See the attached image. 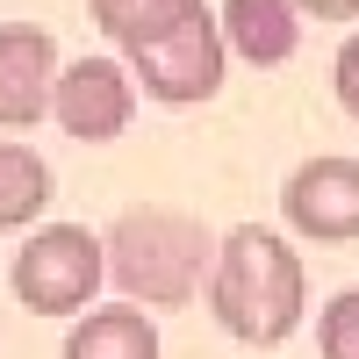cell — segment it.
<instances>
[{
    "label": "cell",
    "mask_w": 359,
    "mask_h": 359,
    "mask_svg": "<svg viewBox=\"0 0 359 359\" xmlns=\"http://www.w3.org/2000/svg\"><path fill=\"white\" fill-rule=\"evenodd\" d=\"M208 309L245 345L294 338V323L309 309V273H302V259H294V245L280 230L237 223L216 245V266H208Z\"/></svg>",
    "instance_id": "obj_1"
},
{
    "label": "cell",
    "mask_w": 359,
    "mask_h": 359,
    "mask_svg": "<svg viewBox=\"0 0 359 359\" xmlns=\"http://www.w3.org/2000/svg\"><path fill=\"white\" fill-rule=\"evenodd\" d=\"M101 266L130 294V309H187L201 294V273L216 266V237L180 208H123L101 237Z\"/></svg>",
    "instance_id": "obj_2"
},
{
    "label": "cell",
    "mask_w": 359,
    "mask_h": 359,
    "mask_svg": "<svg viewBox=\"0 0 359 359\" xmlns=\"http://www.w3.org/2000/svg\"><path fill=\"white\" fill-rule=\"evenodd\" d=\"M8 280L22 294V309H36V316H79L86 302H94V287L108 280L101 237L86 230V223H43L15 252V273Z\"/></svg>",
    "instance_id": "obj_3"
},
{
    "label": "cell",
    "mask_w": 359,
    "mask_h": 359,
    "mask_svg": "<svg viewBox=\"0 0 359 359\" xmlns=\"http://www.w3.org/2000/svg\"><path fill=\"white\" fill-rule=\"evenodd\" d=\"M223 65H230V50H223L216 8H201V15L180 22L165 43L137 50L130 57V79H144V94L165 101V108H194V101H216L223 94Z\"/></svg>",
    "instance_id": "obj_4"
},
{
    "label": "cell",
    "mask_w": 359,
    "mask_h": 359,
    "mask_svg": "<svg viewBox=\"0 0 359 359\" xmlns=\"http://www.w3.org/2000/svg\"><path fill=\"white\" fill-rule=\"evenodd\" d=\"M280 216L294 237L316 245H352L359 237V158H302L280 187Z\"/></svg>",
    "instance_id": "obj_5"
},
{
    "label": "cell",
    "mask_w": 359,
    "mask_h": 359,
    "mask_svg": "<svg viewBox=\"0 0 359 359\" xmlns=\"http://www.w3.org/2000/svg\"><path fill=\"white\" fill-rule=\"evenodd\" d=\"M50 115L65 123V137H79V144H108V137H123L130 115H137V79L115 65V57H79V65L57 72V86H50Z\"/></svg>",
    "instance_id": "obj_6"
},
{
    "label": "cell",
    "mask_w": 359,
    "mask_h": 359,
    "mask_svg": "<svg viewBox=\"0 0 359 359\" xmlns=\"http://www.w3.org/2000/svg\"><path fill=\"white\" fill-rule=\"evenodd\" d=\"M50 86H57V43L29 22L0 29V130H36L50 115Z\"/></svg>",
    "instance_id": "obj_7"
},
{
    "label": "cell",
    "mask_w": 359,
    "mask_h": 359,
    "mask_svg": "<svg viewBox=\"0 0 359 359\" xmlns=\"http://www.w3.org/2000/svg\"><path fill=\"white\" fill-rule=\"evenodd\" d=\"M216 29H223V50L252 57V65H287L302 43V15L287 0H223Z\"/></svg>",
    "instance_id": "obj_8"
},
{
    "label": "cell",
    "mask_w": 359,
    "mask_h": 359,
    "mask_svg": "<svg viewBox=\"0 0 359 359\" xmlns=\"http://www.w3.org/2000/svg\"><path fill=\"white\" fill-rule=\"evenodd\" d=\"M65 359H158V323L144 309H86L65 338Z\"/></svg>",
    "instance_id": "obj_9"
},
{
    "label": "cell",
    "mask_w": 359,
    "mask_h": 359,
    "mask_svg": "<svg viewBox=\"0 0 359 359\" xmlns=\"http://www.w3.org/2000/svg\"><path fill=\"white\" fill-rule=\"evenodd\" d=\"M208 0H94V22H101V36L108 43H123L130 57L137 50H151V43H165L187 15H201Z\"/></svg>",
    "instance_id": "obj_10"
},
{
    "label": "cell",
    "mask_w": 359,
    "mask_h": 359,
    "mask_svg": "<svg viewBox=\"0 0 359 359\" xmlns=\"http://www.w3.org/2000/svg\"><path fill=\"white\" fill-rule=\"evenodd\" d=\"M43 208H50V165H43V151L0 137V237L22 230L29 216H43Z\"/></svg>",
    "instance_id": "obj_11"
},
{
    "label": "cell",
    "mask_w": 359,
    "mask_h": 359,
    "mask_svg": "<svg viewBox=\"0 0 359 359\" xmlns=\"http://www.w3.org/2000/svg\"><path fill=\"white\" fill-rule=\"evenodd\" d=\"M316 345L323 359H359V287L331 294V309L316 316Z\"/></svg>",
    "instance_id": "obj_12"
},
{
    "label": "cell",
    "mask_w": 359,
    "mask_h": 359,
    "mask_svg": "<svg viewBox=\"0 0 359 359\" xmlns=\"http://www.w3.org/2000/svg\"><path fill=\"white\" fill-rule=\"evenodd\" d=\"M331 86H338V101H345V115L359 123V29L345 36V50H338V65H331Z\"/></svg>",
    "instance_id": "obj_13"
},
{
    "label": "cell",
    "mask_w": 359,
    "mask_h": 359,
    "mask_svg": "<svg viewBox=\"0 0 359 359\" xmlns=\"http://www.w3.org/2000/svg\"><path fill=\"white\" fill-rule=\"evenodd\" d=\"M294 15H316V22H352L359 15V0H287Z\"/></svg>",
    "instance_id": "obj_14"
}]
</instances>
